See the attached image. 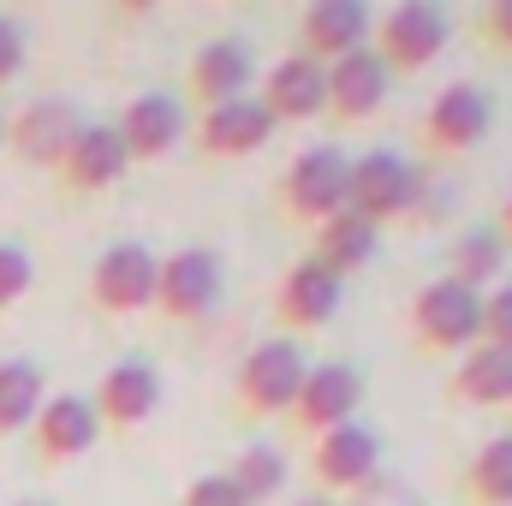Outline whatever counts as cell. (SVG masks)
Masks as SVG:
<instances>
[{"label": "cell", "instance_id": "cell-8", "mask_svg": "<svg viewBox=\"0 0 512 506\" xmlns=\"http://www.w3.org/2000/svg\"><path fill=\"white\" fill-rule=\"evenodd\" d=\"M489 126H495L489 90H477V84H447V90L423 108L417 137H423V149H429L435 161H453V155H471V149L489 137Z\"/></svg>", "mask_w": 512, "mask_h": 506}, {"label": "cell", "instance_id": "cell-33", "mask_svg": "<svg viewBox=\"0 0 512 506\" xmlns=\"http://www.w3.org/2000/svg\"><path fill=\"white\" fill-rule=\"evenodd\" d=\"M495 227H501V239L512 245V191H507V203H501V221H495Z\"/></svg>", "mask_w": 512, "mask_h": 506}, {"label": "cell", "instance_id": "cell-10", "mask_svg": "<svg viewBox=\"0 0 512 506\" xmlns=\"http://www.w3.org/2000/svg\"><path fill=\"white\" fill-rule=\"evenodd\" d=\"M256 102L274 114V126H304V120L328 114V66H316L292 48L256 78Z\"/></svg>", "mask_w": 512, "mask_h": 506}, {"label": "cell", "instance_id": "cell-15", "mask_svg": "<svg viewBox=\"0 0 512 506\" xmlns=\"http://www.w3.org/2000/svg\"><path fill=\"white\" fill-rule=\"evenodd\" d=\"M358 405H364V376L352 364H310V376L298 387V405H292V423L316 441L340 423H358Z\"/></svg>", "mask_w": 512, "mask_h": 506}, {"label": "cell", "instance_id": "cell-25", "mask_svg": "<svg viewBox=\"0 0 512 506\" xmlns=\"http://www.w3.org/2000/svg\"><path fill=\"white\" fill-rule=\"evenodd\" d=\"M465 501L471 506H512V429L507 435H489L471 465H465Z\"/></svg>", "mask_w": 512, "mask_h": 506}, {"label": "cell", "instance_id": "cell-11", "mask_svg": "<svg viewBox=\"0 0 512 506\" xmlns=\"http://www.w3.org/2000/svg\"><path fill=\"white\" fill-rule=\"evenodd\" d=\"M78 131H84V120H78V108L66 96H36V102H24L6 120V149H18L30 167L60 173V161H66V149H72Z\"/></svg>", "mask_w": 512, "mask_h": 506}, {"label": "cell", "instance_id": "cell-35", "mask_svg": "<svg viewBox=\"0 0 512 506\" xmlns=\"http://www.w3.org/2000/svg\"><path fill=\"white\" fill-rule=\"evenodd\" d=\"M0 149H6V120H0Z\"/></svg>", "mask_w": 512, "mask_h": 506}, {"label": "cell", "instance_id": "cell-12", "mask_svg": "<svg viewBox=\"0 0 512 506\" xmlns=\"http://www.w3.org/2000/svg\"><path fill=\"white\" fill-rule=\"evenodd\" d=\"M370 6L364 0H310L298 12V54L316 66H334L358 48H370Z\"/></svg>", "mask_w": 512, "mask_h": 506}, {"label": "cell", "instance_id": "cell-22", "mask_svg": "<svg viewBox=\"0 0 512 506\" xmlns=\"http://www.w3.org/2000/svg\"><path fill=\"white\" fill-rule=\"evenodd\" d=\"M328 274H358V268H370L376 256H382V227H370L364 215H352V209H340L334 221H322L316 233H310V251Z\"/></svg>", "mask_w": 512, "mask_h": 506}, {"label": "cell", "instance_id": "cell-13", "mask_svg": "<svg viewBox=\"0 0 512 506\" xmlns=\"http://www.w3.org/2000/svg\"><path fill=\"white\" fill-rule=\"evenodd\" d=\"M340 298H346V280L328 274L316 256H298L274 286V316H280V328L310 334V328H328L340 316Z\"/></svg>", "mask_w": 512, "mask_h": 506}, {"label": "cell", "instance_id": "cell-7", "mask_svg": "<svg viewBox=\"0 0 512 506\" xmlns=\"http://www.w3.org/2000/svg\"><path fill=\"white\" fill-rule=\"evenodd\" d=\"M227 292V268L221 256L203 251V245H185V251L161 256V274H155V310L173 316V322H209L215 304Z\"/></svg>", "mask_w": 512, "mask_h": 506}, {"label": "cell", "instance_id": "cell-5", "mask_svg": "<svg viewBox=\"0 0 512 506\" xmlns=\"http://www.w3.org/2000/svg\"><path fill=\"white\" fill-rule=\"evenodd\" d=\"M310 477L322 489V501H346V495H364L370 483H382V435L358 417V423H340L328 435L310 441Z\"/></svg>", "mask_w": 512, "mask_h": 506}, {"label": "cell", "instance_id": "cell-29", "mask_svg": "<svg viewBox=\"0 0 512 506\" xmlns=\"http://www.w3.org/2000/svg\"><path fill=\"white\" fill-rule=\"evenodd\" d=\"M471 30H477V42L489 54H512V0H483L477 18H471Z\"/></svg>", "mask_w": 512, "mask_h": 506}, {"label": "cell", "instance_id": "cell-2", "mask_svg": "<svg viewBox=\"0 0 512 506\" xmlns=\"http://www.w3.org/2000/svg\"><path fill=\"white\" fill-rule=\"evenodd\" d=\"M346 203H352V155L340 143H310L280 173V209H286V221H298L310 233L322 221H334Z\"/></svg>", "mask_w": 512, "mask_h": 506}, {"label": "cell", "instance_id": "cell-28", "mask_svg": "<svg viewBox=\"0 0 512 506\" xmlns=\"http://www.w3.org/2000/svg\"><path fill=\"white\" fill-rule=\"evenodd\" d=\"M36 286V262L24 245H0V310H12L24 292Z\"/></svg>", "mask_w": 512, "mask_h": 506}, {"label": "cell", "instance_id": "cell-20", "mask_svg": "<svg viewBox=\"0 0 512 506\" xmlns=\"http://www.w3.org/2000/svg\"><path fill=\"white\" fill-rule=\"evenodd\" d=\"M96 417H102V429H137V423H149L155 417V405H161V376H155V364H114L108 376L96 381Z\"/></svg>", "mask_w": 512, "mask_h": 506}, {"label": "cell", "instance_id": "cell-16", "mask_svg": "<svg viewBox=\"0 0 512 506\" xmlns=\"http://www.w3.org/2000/svg\"><path fill=\"white\" fill-rule=\"evenodd\" d=\"M251 84H256V54H251V42H239V36L203 42L191 54V66H185V90H191L197 108L239 102V96H251Z\"/></svg>", "mask_w": 512, "mask_h": 506}, {"label": "cell", "instance_id": "cell-3", "mask_svg": "<svg viewBox=\"0 0 512 506\" xmlns=\"http://www.w3.org/2000/svg\"><path fill=\"white\" fill-rule=\"evenodd\" d=\"M310 376L298 340H262L239 358V376H233V399H239V417H292L298 405V387Z\"/></svg>", "mask_w": 512, "mask_h": 506}, {"label": "cell", "instance_id": "cell-1", "mask_svg": "<svg viewBox=\"0 0 512 506\" xmlns=\"http://www.w3.org/2000/svg\"><path fill=\"white\" fill-rule=\"evenodd\" d=\"M405 322H411L417 352L465 358L471 346H483V292L459 286L453 274L423 280V286L411 292V304H405Z\"/></svg>", "mask_w": 512, "mask_h": 506}, {"label": "cell", "instance_id": "cell-4", "mask_svg": "<svg viewBox=\"0 0 512 506\" xmlns=\"http://www.w3.org/2000/svg\"><path fill=\"white\" fill-rule=\"evenodd\" d=\"M423 203V173L399 155V149H364L352 161V215H364L370 227H393V221H411Z\"/></svg>", "mask_w": 512, "mask_h": 506}, {"label": "cell", "instance_id": "cell-24", "mask_svg": "<svg viewBox=\"0 0 512 506\" xmlns=\"http://www.w3.org/2000/svg\"><path fill=\"white\" fill-rule=\"evenodd\" d=\"M507 256L512 245L501 239V227L489 221V227H471V233H459L453 239V251H447V274L459 280V286H471V292H495V280L507 274Z\"/></svg>", "mask_w": 512, "mask_h": 506}, {"label": "cell", "instance_id": "cell-9", "mask_svg": "<svg viewBox=\"0 0 512 506\" xmlns=\"http://www.w3.org/2000/svg\"><path fill=\"white\" fill-rule=\"evenodd\" d=\"M155 274H161V256L149 245H108L90 268V304L102 316H137L155 304Z\"/></svg>", "mask_w": 512, "mask_h": 506}, {"label": "cell", "instance_id": "cell-27", "mask_svg": "<svg viewBox=\"0 0 512 506\" xmlns=\"http://www.w3.org/2000/svg\"><path fill=\"white\" fill-rule=\"evenodd\" d=\"M42 399H48L42 370H36V364H24V358H6V364H0V435L30 429V423H36V411H42Z\"/></svg>", "mask_w": 512, "mask_h": 506}, {"label": "cell", "instance_id": "cell-31", "mask_svg": "<svg viewBox=\"0 0 512 506\" xmlns=\"http://www.w3.org/2000/svg\"><path fill=\"white\" fill-rule=\"evenodd\" d=\"M179 506H245V495H239V489L227 483V471H221V477H197Z\"/></svg>", "mask_w": 512, "mask_h": 506}, {"label": "cell", "instance_id": "cell-32", "mask_svg": "<svg viewBox=\"0 0 512 506\" xmlns=\"http://www.w3.org/2000/svg\"><path fill=\"white\" fill-rule=\"evenodd\" d=\"M18 72H24V30H18V18L0 12V90H6Z\"/></svg>", "mask_w": 512, "mask_h": 506}, {"label": "cell", "instance_id": "cell-17", "mask_svg": "<svg viewBox=\"0 0 512 506\" xmlns=\"http://www.w3.org/2000/svg\"><path fill=\"white\" fill-rule=\"evenodd\" d=\"M387 90H393V72L376 60V48H358V54L334 60V66H328V120H334V126H364V120H376L382 102H387Z\"/></svg>", "mask_w": 512, "mask_h": 506}, {"label": "cell", "instance_id": "cell-34", "mask_svg": "<svg viewBox=\"0 0 512 506\" xmlns=\"http://www.w3.org/2000/svg\"><path fill=\"white\" fill-rule=\"evenodd\" d=\"M292 506H334V501H322V495H310V501H292Z\"/></svg>", "mask_w": 512, "mask_h": 506}, {"label": "cell", "instance_id": "cell-23", "mask_svg": "<svg viewBox=\"0 0 512 506\" xmlns=\"http://www.w3.org/2000/svg\"><path fill=\"white\" fill-rule=\"evenodd\" d=\"M447 393L459 399V405H477V411H495V405H512V352L501 346H471L459 364H453V376H447Z\"/></svg>", "mask_w": 512, "mask_h": 506}, {"label": "cell", "instance_id": "cell-6", "mask_svg": "<svg viewBox=\"0 0 512 506\" xmlns=\"http://www.w3.org/2000/svg\"><path fill=\"white\" fill-rule=\"evenodd\" d=\"M447 36H453L447 30V12L429 6V0H393L382 18L370 24V48H376V60H382L393 78L435 66L441 48H447Z\"/></svg>", "mask_w": 512, "mask_h": 506}, {"label": "cell", "instance_id": "cell-36", "mask_svg": "<svg viewBox=\"0 0 512 506\" xmlns=\"http://www.w3.org/2000/svg\"><path fill=\"white\" fill-rule=\"evenodd\" d=\"M18 506H48V501H18Z\"/></svg>", "mask_w": 512, "mask_h": 506}, {"label": "cell", "instance_id": "cell-14", "mask_svg": "<svg viewBox=\"0 0 512 506\" xmlns=\"http://www.w3.org/2000/svg\"><path fill=\"white\" fill-rule=\"evenodd\" d=\"M30 441H36V459H42V465L84 459V453L102 441L96 399H90V393H48L42 411H36V423H30Z\"/></svg>", "mask_w": 512, "mask_h": 506}, {"label": "cell", "instance_id": "cell-26", "mask_svg": "<svg viewBox=\"0 0 512 506\" xmlns=\"http://www.w3.org/2000/svg\"><path fill=\"white\" fill-rule=\"evenodd\" d=\"M227 483L245 495V506H274L280 501V489H286V453L268 447V441H251V447L233 459Z\"/></svg>", "mask_w": 512, "mask_h": 506}, {"label": "cell", "instance_id": "cell-18", "mask_svg": "<svg viewBox=\"0 0 512 506\" xmlns=\"http://www.w3.org/2000/svg\"><path fill=\"white\" fill-rule=\"evenodd\" d=\"M268 137H274V114L256 96H239V102H221V108L197 114V149L209 161H245L256 149H268Z\"/></svg>", "mask_w": 512, "mask_h": 506}, {"label": "cell", "instance_id": "cell-21", "mask_svg": "<svg viewBox=\"0 0 512 506\" xmlns=\"http://www.w3.org/2000/svg\"><path fill=\"white\" fill-rule=\"evenodd\" d=\"M126 173H131V155H126V143H120L114 126H84L72 137L66 161H60V185H66V191H84V197L120 185Z\"/></svg>", "mask_w": 512, "mask_h": 506}, {"label": "cell", "instance_id": "cell-30", "mask_svg": "<svg viewBox=\"0 0 512 506\" xmlns=\"http://www.w3.org/2000/svg\"><path fill=\"white\" fill-rule=\"evenodd\" d=\"M483 340L512 352V280H501L495 292H483Z\"/></svg>", "mask_w": 512, "mask_h": 506}, {"label": "cell", "instance_id": "cell-19", "mask_svg": "<svg viewBox=\"0 0 512 506\" xmlns=\"http://www.w3.org/2000/svg\"><path fill=\"white\" fill-rule=\"evenodd\" d=\"M120 131V143H126L131 161H161L179 137H185V108H179V96H167V90H143V96H131L126 114L114 120Z\"/></svg>", "mask_w": 512, "mask_h": 506}]
</instances>
